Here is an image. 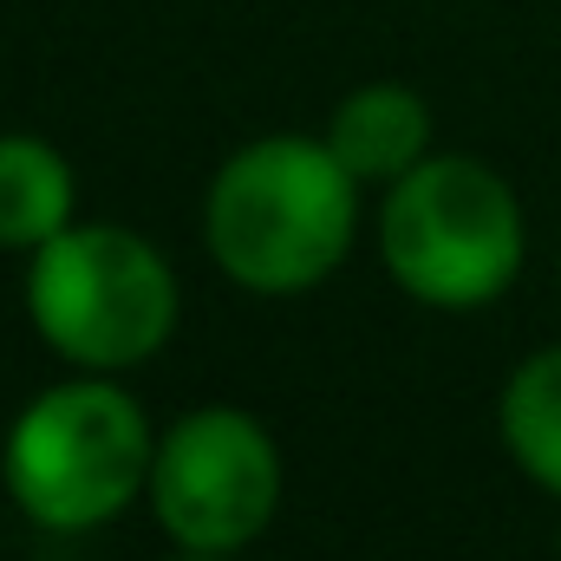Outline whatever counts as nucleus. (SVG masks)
Here are the masks:
<instances>
[{
    "instance_id": "nucleus-1",
    "label": "nucleus",
    "mask_w": 561,
    "mask_h": 561,
    "mask_svg": "<svg viewBox=\"0 0 561 561\" xmlns=\"http://www.w3.org/2000/svg\"><path fill=\"white\" fill-rule=\"evenodd\" d=\"M359 222V176L320 138H262L236 150L203 203L216 268L249 294H307L340 268Z\"/></svg>"
},
{
    "instance_id": "nucleus-2",
    "label": "nucleus",
    "mask_w": 561,
    "mask_h": 561,
    "mask_svg": "<svg viewBox=\"0 0 561 561\" xmlns=\"http://www.w3.org/2000/svg\"><path fill=\"white\" fill-rule=\"evenodd\" d=\"M150 457H157V437L138 399H125L118 386L79 379V386L39 392L13 419L0 477L26 523L79 536L112 523L138 490H150Z\"/></svg>"
},
{
    "instance_id": "nucleus-3",
    "label": "nucleus",
    "mask_w": 561,
    "mask_h": 561,
    "mask_svg": "<svg viewBox=\"0 0 561 561\" xmlns=\"http://www.w3.org/2000/svg\"><path fill=\"white\" fill-rule=\"evenodd\" d=\"M379 249L412 300L463 313L510 294L523 275V209L490 163L424 157L386 196Z\"/></svg>"
},
{
    "instance_id": "nucleus-4",
    "label": "nucleus",
    "mask_w": 561,
    "mask_h": 561,
    "mask_svg": "<svg viewBox=\"0 0 561 561\" xmlns=\"http://www.w3.org/2000/svg\"><path fill=\"white\" fill-rule=\"evenodd\" d=\"M26 313L46 346L85 373H118L150 359L176 327V280L163 255L112 222L59 229L33 249Z\"/></svg>"
},
{
    "instance_id": "nucleus-5",
    "label": "nucleus",
    "mask_w": 561,
    "mask_h": 561,
    "mask_svg": "<svg viewBox=\"0 0 561 561\" xmlns=\"http://www.w3.org/2000/svg\"><path fill=\"white\" fill-rule=\"evenodd\" d=\"M157 523L196 556L249 549L280 510L275 437L236 405H203L157 437L150 457Z\"/></svg>"
},
{
    "instance_id": "nucleus-6",
    "label": "nucleus",
    "mask_w": 561,
    "mask_h": 561,
    "mask_svg": "<svg viewBox=\"0 0 561 561\" xmlns=\"http://www.w3.org/2000/svg\"><path fill=\"white\" fill-rule=\"evenodd\" d=\"M327 144L359 183H399L405 170H419L431 157V112H424V99L412 85L379 79V85H359L333 112Z\"/></svg>"
},
{
    "instance_id": "nucleus-7",
    "label": "nucleus",
    "mask_w": 561,
    "mask_h": 561,
    "mask_svg": "<svg viewBox=\"0 0 561 561\" xmlns=\"http://www.w3.org/2000/svg\"><path fill=\"white\" fill-rule=\"evenodd\" d=\"M72 222V163L46 138H0V249H39Z\"/></svg>"
},
{
    "instance_id": "nucleus-8",
    "label": "nucleus",
    "mask_w": 561,
    "mask_h": 561,
    "mask_svg": "<svg viewBox=\"0 0 561 561\" xmlns=\"http://www.w3.org/2000/svg\"><path fill=\"white\" fill-rule=\"evenodd\" d=\"M503 444L510 457L561 496V346L523 359L503 386Z\"/></svg>"
},
{
    "instance_id": "nucleus-9",
    "label": "nucleus",
    "mask_w": 561,
    "mask_h": 561,
    "mask_svg": "<svg viewBox=\"0 0 561 561\" xmlns=\"http://www.w3.org/2000/svg\"><path fill=\"white\" fill-rule=\"evenodd\" d=\"M183 561H229V556H196V549H190V556H183Z\"/></svg>"
}]
</instances>
